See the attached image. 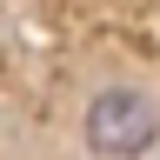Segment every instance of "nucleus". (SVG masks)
I'll return each instance as SVG.
<instances>
[{
    "instance_id": "1",
    "label": "nucleus",
    "mask_w": 160,
    "mask_h": 160,
    "mask_svg": "<svg viewBox=\"0 0 160 160\" xmlns=\"http://www.w3.org/2000/svg\"><path fill=\"white\" fill-rule=\"evenodd\" d=\"M80 133H87V153L127 160V153H147L160 140V113H153V100L140 87H107V93H93Z\"/></svg>"
}]
</instances>
